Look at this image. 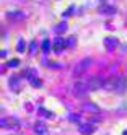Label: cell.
I'll list each match as a JSON object with an SVG mask.
<instances>
[{
	"mask_svg": "<svg viewBox=\"0 0 127 135\" xmlns=\"http://www.w3.org/2000/svg\"><path fill=\"white\" fill-rule=\"evenodd\" d=\"M86 91H88V86H86L85 80H83V81H77V83L73 85V94H75V96H82V94H85Z\"/></svg>",
	"mask_w": 127,
	"mask_h": 135,
	"instance_id": "obj_4",
	"label": "cell"
},
{
	"mask_svg": "<svg viewBox=\"0 0 127 135\" xmlns=\"http://www.w3.org/2000/svg\"><path fill=\"white\" fill-rule=\"evenodd\" d=\"M80 132L85 133V135H90L93 132V127H91L90 124H85V125H82V127H80Z\"/></svg>",
	"mask_w": 127,
	"mask_h": 135,
	"instance_id": "obj_8",
	"label": "cell"
},
{
	"mask_svg": "<svg viewBox=\"0 0 127 135\" xmlns=\"http://www.w3.org/2000/svg\"><path fill=\"white\" fill-rule=\"evenodd\" d=\"M55 31H57V33L65 31V23H60V26H57V28H55Z\"/></svg>",
	"mask_w": 127,
	"mask_h": 135,
	"instance_id": "obj_12",
	"label": "cell"
},
{
	"mask_svg": "<svg viewBox=\"0 0 127 135\" xmlns=\"http://www.w3.org/2000/svg\"><path fill=\"white\" fill-rule=\"evenodd\" d=\"M85 83L88 86V91H95V90L104 88V80H101L100 76H90V78L85 80Z\"/></svg>",
	"mask_w": 127,
	"mask_h": 135,
	"instance_id": "obj_2",
	"label": "cell"
},
{
	"mask_svg": "<svg viewBox=\"0 0 127 135\" xmlns=\"http://www.w3.org/2000/svg\"><path fill=\"white\" fill-rule=\"evenodd\" d=\"M34 132H36L37 135H49V132H47V129H46V125L41 124V122H37V124H36Z\"/></svg>",
	"mask_w": 127,
	"mask_h": 135,
	"instance_id": "obj_6",
	"label": "cell"
},
{
	"mask_svg": "<svg viewBox=\"0 0 127 135\" xmlns=\"http://www.w3.org/2000/svg\"><path fill=\"white\" fill-rule=\"evenodd\" d=\"M8 65H10V67H15V65H18V60H10Z\"/></svg>",
	"mask_w": 127,
	"mask_h": 135,
	"instance_id": "obj_14",
	"label": "cell"
},
{
	"mask_svg": "<svg viewBox=\"0 0 127 135\" xmlns=\"http://www.w3.org/2000/svg\"><path fill=\"white\" fill-rule=\"evenodd\" d=\"M49 46H51V44H49V41H44V44H43V47H44V52H47V51H49Z\"/></svg>",
	"mask_w": 127,
	"mask_h": 135,
	"instance_id": "obj_13",
	"label": "cell"
},
{
	"mask_svg": "<svg viewBox=\"0 0 127 135\" xmlns=\"http://www.w3.org/2000/svg\"><path fill=\"white\" fill-rule=\"evenodd\" d=\"M104 88L107 91H116V93H122L127 88V80L124 76H111V78L104 80Z\"/></svg>",
	"mask_w": 127,
	"mask_h": 135,
	"instance_id": "obj_1",
	"label": "cell"
},
{
	"mask_svg": "<svg viewBox=\"0 0 127 135\" xmlns=\"http://www.w3.org/2000/svg\"><path fill=\"white\" fill-rule=\"evenodd\" d=\"M0 124H5V125H13V127H15V125H18V122L16 120H2V122H0Z\"/></svg>",
	"mask_w": 127,
	"mask_h": 135,
	"instance_id": "obj_11",
	"label": "cell"
},
{
	"mask_svg": "<svg viewBox=\"0 0 127 135\" xmlns=\"http://www.w3.org/2000/svg\"><path fill=\"white\" fill-rule=\"evenodd\" d=\"M100 12H101V13H107V15H111V13H114V12H116V8H114V7H106V5H103V7H100Z\"/></svg>",
	"mask_w": 127,
	"mask_h": 135,
	"instance_id": "obj_10",
	"label": "cell"
},
{
	"mask_svg": "<svg viewBox=\"0 0 127 135\" xmlns=\"http://www.w3.org/2000/svg\"><path fill=\"white\" fill-rule=\"evenodd\" d=\"M91 65V59H90V57H86V59H83V60H80V62H78L77 64V67H75V69H73V75L75 76H78V75H82L86 69H88V67H90Z\"/></svg>",
	"mask_w": 127,
	"mask_h": 135,
	"instance_id": "obj_3",
	"label": "cell"
},
{
	"mask_svg": "<svg viewBox=\"0 0 127 135\" xmlns=\"http://www.w3.org/2000/svg\"><path fill=\"white\" fill-rule=\"evenodd\" d=\"M104 46L107 47V51H112L114 47L117 46V39H116V37H106V39H104Z\"/></svg>",
	"mask_w": 127,
	"mask_h": 135,
	"instance_id": "obj_5",
	"label": "cell"
},
{
	"mask_svg": "<svg viewBox=\"0 0 127 135\" xmlns=\"http://www.w3.org/2000/svg\"><path fill=\"white\" fill-rule=\"evenodd\" d=\"M124 135H127V130H125V132H124Z\"/></svg>",
	"mask_w": 127,
	"mask_h": 135,
	"instance_id": "obj_16",
	"label": "cell"
},
{
	"mask_svg": "<svg viewBox=\"0 0 127 135\" xmlns=\"http://www.w3.org/2000/svg\"><path fill=\"white\" fill-rule=\"evenodd\" d=\"M83 109H85V111H93V112H98V111H100V108H98V106H95V104H91V103L83 104Z\"/></svg>",
	"mask_w": 127,
	"mask_h": 135,
	"instance_id": "obj_9",
	"label": "cell"
},
{
	"mask_svg": "<svg viewBox=\"0 0 127 135\" xmlns=\"http://www.w3.org/2000/svg\"><path fill=\"white\" fill-rule=\"evenodd\" d=\"M64 46H65V42L60 39V37H57L55 42H54V49H55V52H60V51L64 49Z\"/></svg>",
	"mask_w": 127,
	"mask_h": 135,
	"instance_id": "obj_7",
	"label": "cell"
},
{
	"mask_svg": "<svg viewBox=\"0 0 127 135\" xmlns=\"http://www.w3.org/2000/svg\"><path fill=\"white\" fill-rule=\"evenodd\" d=\"M18 47H20V51H23V49H25V42H23V41H20Z\"/></svg>",
	"mask_w": 127,
	"mask_h": 135,
	"instance_id": "obj_15",
	"label": "cell"
}]
</instances>
